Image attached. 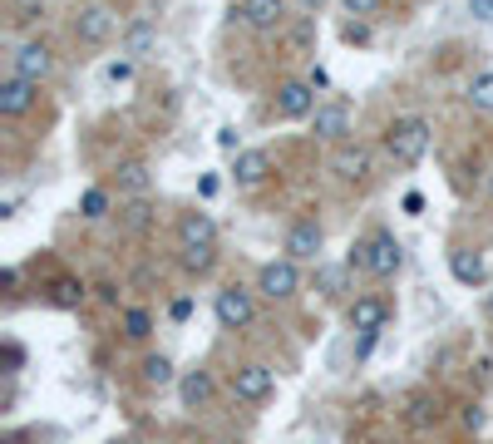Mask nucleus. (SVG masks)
Listing matches in <instances>:
<instances>
[{"label":"nucleus","mask_w":493,"mask_h":444,"mask_svg":"<svg viewBox=\"0 0 493 444\" xmlns=\"http://www.w3.org/2000/svg\"><path fill=\"white\" fill-rule=\"evenodd\" d=\"M178 247H218V222L208 212H183L178 218Z\"/></svg>","instance_id":"dca6fc26"},{"label":"nucleus","mask_w":493,"mask_h":444,"mask_svg":"<svg viewBox=\"0 0 493 444\" xmlns=\"http://www.w3.org/2000/svg\"><path fill=\"white\" fill-rule=\"evenodd\" d=\"M331 173L341 178V183H370V173H375V153L365 149V143H335V159H331Z\"/></svg>","instance_id":"39448f33"},{"label":"nucleus","mask_w":493,"mask_h":444,"mask_svg":"<svg viewBox=\"0 0 493 444\" xmlns=\"http://www.w3.org/2000/svg\"><path fill=\"white\" fill-rule=\"evenodd\" d=\"M468 15H478V20H493V0H468Z\"/></svg>","instance_id":"4c0bfd02"},{"label":"nucleus","mask_w":493,"mask_h":444,"mask_svg":"<svg viewBox=\"0 0 493 444\" xmlns=\"http://www.w3.org/2000/svg\"><path fill=\"white\" fill-rule=\"evenodd\" d=\"M276 114L282 119H311L316 114V84L311 79H286L276 89Z\"/></svg>","instance_id":"4468645a"},{"label":"nucleus","mask_w":493,"mask_h":444,"mask_svg":"<svg viewBox=\"0 0 493 444\" xmlns=\"http://www.w3.org/2000/svg\"><path fill=\"white\" fill-rule=\"evenodd\" d=\"M306 79H311V84H316V89H326V84H331V75H326V69H321V65H316V69H311V75H306Z\"/></svg>","instance_id":"a19ab883"},{"label":"nucleus","mask_w":493,"mask_h":444,"mask_svg":"<svg viewBox=\"0 0 493 444\" xmlns=\"http://www.w3.org/2000/svg\"><path fill=\"white\" fill-rule=\"evenodd\" d=\"M232 178H237V188H257V183H267V178H272V153H267V149H242V153H237Z\"/></svg>","instance_id":"a211bd4d"},{"label":"nucleus","mask_w":493,"mask_h":444,"mask_svg":"<svg viewBox=\"0 0 493 444\" xmlns=\"http://www.w3.org/2000/svg\"><path fill=\"white\" fill-rule=\"evenodd\" d=\"M365 247H370V262H365V272L375 282H390L395 272L405 267V247L395 243V232H375V237H365Z\"/></svg>","instance_id":"9d476101"},{"label":"nucleus","mask_w":493,"mask_h":444,"mask_svg":"<svg viewBox=\"0 0 493 444\" xmlns=\"http://www.w3.org/2000/svg\"><path fill=\"white\" fill-rule=\"evenodd\" d=\"M272 390H276V370H272L267 361H247V366L232 370V395H237L242 405L272 400Z\"/></svg>","instance_id":"20e7f679"},{"label":"nucleus","mask_w":493,"mask_h":444,"mask_svg":"<svg viewBox=\"0 0 493 444\" xmlns=\"http://www.w3.org/2000/svg\"><path fill=\"white\" fill-rule=\"evenodd\" d=\"M218 395V386H212V370H183L178 376V400H183V410H202V405Z\"/></svg>","instance_id":"f3484780"},{"label":"nucleus","mask_w":493,"mask_h":444,"mask_svg":"<svg viewBox=\"0 0 493 444\" xmlns=\"http://www.w3.org/2000/svg\"><path fill=\"white\" fill-rule=\"evenodd\" d=\"M218 149L222 153H242V149H237V129H218Z\"/></svg>","instance_id":"c9c22d12"},{"label":"nucleus","mask_w":493,"mask_h":444,"mask_svg":"<svg viewBox=\"0 0 493 444\" xmlns=\"http://www.w3.org/2000/svg\"><path fill=\"white\" fill-rule=\"evenodd\" d=\"M449 272H454V282H459V286H488L493 257L484 247H454L449 252Z\"/></svg>","instance_id":"1a4fd4ad"},{"label":"nucleus","mask_w":493,"mask_h":444,"mask_svg":"<svg viewBox=\"0 0 493 444\" xmlns=\"http://www.w3.org/2000/svg\"><path fill=\"white\" fill-rule=\"evenodd\" d=\"M212 316H218L222 331H247L252 321H257V302H252L247 286H222V292L212 296Z\"/></svg>","instance_id":"7ed1b4c3"},{"label":"nucleus","mask_w":493,"mask_h":444,"mask_svg":"<svg viewBox=\"0 0 493 444\" xmlns=\"http://www.w3.org/2000/svg\"><path fill=\"white\" fill-rule=\"evenodd\" d=\"M50 306L79 311V306H84V282H79V277H55V282H50Z\"/></svg>","instance_id":"4be33fe9"},{"label":"nucleus","mask_w":493,"mask_h":444,"mask_svg":"<svg viewBox=\"0 0 493 444\" xmlns=\"http://www.w3.org/2000/svg\"><path fill=\"white\" fill-rule=\"evenodd\" d=\"M410 410H415V415H410V419H415V425H429V400H415V405H410Z\"/></svg>","instance_id":"ea45409f"},{"label":"nucleus","mask_w":493,"mask_h":444,"mask_svg":"<svg viewBox=\"0 0 493 444\" xmlns=\"http://www.w3.org/2000/svg\"><path fill=\"white\" fill-rule=\"evenodd\" d=\"M257 292L267 302H292L302 292V262L296 257H276V262H262L257 267Z\"/></svg>","instance_id":"f03ea898"},{"label":"nucleus","mask_w":493,"mask_h":444,"mask_svg":"<svg viewBox=\"0 0 493 444\" xmlns=\"http://www.w3.org/2000/svg\"><path fill=\"white\" fill-rule=\"evenodd\" d=\"M143 386L149 390L173 386V361H168V356H149V361H143Z\"/></svg>","instance_id":"bb28decb"},{"label":"nucleus","mask_w":493,"mask_h":444,"mask_svg":"<svg viewBox=\"0 0 493 444\" xmlns=\"http://www.w3.org/2000/svg\"><path fill=\"white\" fill-rule=\"evenodd\" d=\"M282 35H286V45H292V50H311V40H316V26H311V15H302L296 26H282Z\"/></svg>","instance_id":"c85d7f7f"},{"label":"nucleus","mask_w":493,"mask_h":444,"mask_svg":"<svg viewBox=\"0 0 493 444\" xmlns=\"http://www.w3.org/2000/svg\"><path fill=\"white\" fill-rule=\"evenodd\" d=\"M159 40V30L149 26V20H139V26H128V35H124V55L128 59H139V55H149V45Z\"/></svg>","instance_id":"393cba45"},{"label":"nucleus","mask_w":493,"mask_h":444,"mask_svg":"<svg viewBox=\"0 0 493 444\" xmlns=\"http://www.w3.org/2000/svg\"><path fill=\"white\" fill-rule=\"evenodd\" d=\"M79 218H89V222L109 218V188H84L79 193Z\"/></svg>","instance_id":"b1692460"},{"label":"nucleus","mask_w":493,"mask_h":444,"mask_svg":"<svg viewBox=\"0 0 493 444\" xmlns=\"http://www.w3.org/2000/svg\"><path fill=\"white\" fill-rule=\"evenodd\" d=\"M10 20H15L20 30L40 26V20H45V0H10Z\"/></svg>","instance_id":"cd10ccee"},{"label":"nucleus","mask_w":493,"mask_h":444,"mask_svg":"<svg viewBox=\"0 0 493 444\" xmlns=\"http://www.w3.org/2000/svg\"><path fill=\"white\" fill-rule=\"evenodd\" d=\"M321 5H326V0H302V10H306V15H316Z\"/></svg>","instance_id":"37998d69"},{"label":"nucleus","mask_w":493,"mask_h":444,"mask_svg":"<svg viewBox=\"0 0 493 444\" xmlns=\"http://www.w3.org/2000/svg\"><path fill=\"white\" fill-rule=\"evenodd\" d=\"M405 212H425V198H419V193H405Z\"/></svg>","instance_id":"79ce46f5"},{"label":"nucleus","mask_w":493,"mask_h":444,"mask_svg":"<svg viewBox=\"0 0 493 444\" xmlns=\"http://www.w3.org/2000/svg\"><path fill=\"white\" fill-rule=\"evenodd\" d=\"M10 69L26 75V79H35V84H45V79L55 75V50L45 40H20L15 55H10Z\"/></svg>","instance_id":"0eeeda50"},{"label":"nucleus","mask_w":493,"mask_h":444,"mask_svg":"<svg viewBox=\"0 0 493 444\" xmlns=\"http://www.w3.org/2000/svg\"><path fill=\"white\" fill-rule=\"evenodd\" d=\"M468 109L493 114V69H478V75L468 79Z\"/></svg>","instance_id":"5701e85b"},{"label":"nucleus","mask_w":493,"mask_h":444,"mask_svg":"<svg viewBox=\"0 0 493 444\" xmlns=\"http://www.w3.org/2000/svg\"><path fill=\"white\" fill-rule=\"evenodd\" d=\"M178 252H183V267L192 277H208V272L218 267V247H178Z\"/></svg>","instance_id":"a878e982"},{"label":"nucleus","mask_w":493,"mask_h":444,"mask_svg":"<svg viewBox=\"0 0 493 444\" xmlns=\"http://www.w3.org/2000/svg\"><path fill=\"white\" fill-rule=\"evenodd\" d=\"M114 30H118V20H114L109 5H84L75 15V40L79 45H109Z\"/></svg>","instance_id":"f8f14e48"},{"label":"nucleus","mask_w":493,"mask_h":444,"mask_svg":"<svg viewBox=\"0 0 493 444\" xmlns=\"http://www.w3.org/2000/svg\"><path fill=\"white\" fill-rule=\"evenodd\" d=\"M149 331H153V316L143 306H128L124 311V336H128V341H143Z\"/></svg>","instance_id":"c756f323"},{"label":"nucleus","mask_w":493,"mask_h":444,"mask_svg":"<svg viewBox=\"0 0 493 444\" xmlns=\"http://www.w3.org/2000/svg\"><path fill=\"white\" fill-rule=\"evenodd\" d=\"M345 321H351V331H385L390 326V302H385L380 292H365V296H355L351 306H345Z\"/></svg>","instance_id":"ddd939ff"},{"label":"nucleus","mask_w":493,"mask_h":444,"mask_svg":"<svg viewBox=\"0 0 493 444\" xmlns=\"http://www.w3.org/2000/svg\"><path fill=\"white\" fill-rule=\"evenodd\" d=\"M484 316H488V321H493V296H488V302H484Z\"/></svg>","instance_id":"c03bdc74"},{"label":"nucleus","mask_w":493,"mask_h":444,"mask_svg":"<svg viewBox=\"0 0 493 444\" xmlns=\"http://www.w3.org/2000/svg\"><path fill=\"white\" fill-rule=\"evenodd\" d=\"M326 247V232H321V222L316 218H296L292 227H286V243L282 252L286 257H296V262H316V252Z\"/></svg>","instance_id":"9b49d317"},{"label":"nucleus","mask_w":493,"mask_h":444,"mask_svg":"<svg viewBox=\"0 0 493 444\" xmlns=\"http://www.w3.org/2000/svg\"><path fill=\"white\" fill-rule=\"evenodd\" d=\"M114 183H118V193H128V198H149L153 173H149V163H143V159H128V163L114 168Z\"/></svg>","instance_id":"6ab92c4d"},{"label":"nucleus","mask_w":493,"mask_h":444,"mask_svg":"<svg viewBox=\"0 0 493 444\" xmlns=\"http://www.w3.org/2000/svg\"><path fill=\"white\" fill-rule=\"evenodd\" d=\"M104 79H109V84H128V79H134V59H114V65L104 69Z\"/></svg>","instance_id":"7c9ffc66"},{"label":"nucleus","mask_w":493,"mask_h":444,"mask_svg":"<svg viewBox=\"0 0 493 444\" xmlns=\"http://www.w3.org/2000/svg\"><path fill=\"white\" fill-rule=\"evenodd\" d=\"M20 366H26V351H20L15 341H5V376H15Z\"/></svg>","instance_id":"473e14b6"},{"label":"nucleus","mask_w":493,"mask_h":444,"mask_svg":"<svg viewBox=\"0 0 493 444\" xmlns=\"http://www.w3.org/2000/svg\"><path fill=\"white\" fill-rule=\"evenodd\" d=\"M237 15H242L252 30L272 35V30L286 26V0H242V5H237Z\"/></svg>","instance_id":"2eb2a0df"},{"label":"nucleus","mask_w":493,"mask_h":444,"mask_svg":"<svg viewBox=\"0 0 493 444\" xmlns=\"http://www.w3.org/2000/svg\"><path fill=\"white\" fill-rule=\"evenodd\" d=\"M35 104H40V84L10 69V75L0 79V114H5V119H26Z\"/></svg>","instance_id":"6e6552de"},{"label":"nucleus","mask_w":493,"mask_h":444,"mask_svg":"<svg viewBox=\"0 0 493 444\" xmlns=\"http://www.w3.org/2000/svg\"><path fill=\"white\" fill-rule=\"evenodd\" d=\"M429 143H435V129H429V119L405 114V119H395V124L385 129V159H390L395 168H415V163L429 153Z\"/></svg>","instance_id":"f257e3e1"},{"label":"nucleus","mask_w":493,"mask_h":444,"mask_svg":"<svg viewBox=\"0 0 493 444\" xmlns=\"http://www.w3.org/2000/svg\"><path fill=\"white\" fill-rule=\"evenodd\" d=\"M118 227H124L128 237H143V232L153 227V202H149V198L124 202V208H118Z\"/></svg>","instance_id":"412c9836"},{"label":"nucleus","mask_w":493,"mask_h":444,"mask_svg":"<svg viewBox=\"0 0 493 444\" xmlns=\"http://www.w3.org/2000/svg\"><path fill=\"white\" fill-rule=\"evenodd\" d=\"M484 410H478V405H468V410H464V429H484Z\"/></svg>","instance_id":"e433bc0d"},{"label":"nucleus","mask_w":493,"mask_h":444,"mask_svg":"<svg viewBox=\"0 0 493 444\" xmlns=\"http://www.w3.org/2000/svg\"><path fill=\"white\" fill-rule=\"evenodd\" d=\"M375 341H380V331H360V341H355V361H365V356L375 351Z\"/></svg>","instance_id":"72a5a7b5"},{"label":"nucleus","mask_w":493,"mask_h":444,"mask_svg":"<svg viewBox=\"0 0 493 444\" xmlns=\"http://www.w3.org/2000/svg\"><path fill=\"white\" fill-rule=\"evenodd\" d=\"M345 10H351V15H375L380 0H345Z\"/></svg>","instance_id":"f704fd0d"},{"label":"nucleus","mask_w":493,"mask_h":444,"mask_svg":"<svg viewBox=\"0 0 493 444\" xmlns=\"http://www.w3.org/2000/svg\"><path fill=\"white\" fill-rule=\"evenodd\" d=\"M345 277H351L345 262H321V267H316V292L326 296V302H341V296H345Z\"/></svg>","instance_id":"aec40b11"},{"label":"nucleus","mask_w":493,"mask_h":444,"mask_svg":"<svg viewBox=\"0 0 493 444\" xmlns=\"http://www.w3.org/2000/svg\"><path fill=\"white\" fill-rule=\"evenodd\" d=\"M311 134H316L321 143H345V139H351V104H345V99L316 104V114H311Z\"/></svg>","instance_id":"423d86ee"},{"label":"nucleus","mask_w":493,"mask_h":444,"mask_svg":"<svg viewBox=\"0 0 493 444\" xmlns=\"http://www.w3.org/2000/svg\"><path fill=\"white\" fill-rule=\"evenodd\" d=\"M168 316H173V321H188V316H192V302H188V296H178V302H173V311H168Z\"/></svg>","instance_id":"58836bf2"},{"label":"nucleus","mask_w":493,"mask_h":444,"mask_svg":"<svg viewBox=\"0 0 493 444\" xmlns=\"http://www.w3.org/2000/svg\"><path fill=\"white\" fill-rule=\"evenodd\" d=\"M341 35H345L351 45H365V40H370V26H365V15H355V20H351V26H345Z\"/></svg>","instance_id":"2f4dec72"},{"label":"nucleus","mask_w":493,"mask_h":444,"mask_svg":"<svg viewBox=\"0 0 493 444\" xmlns=\"http://www.w3.org/2000/svg\"><path fill=\"white\" fill-rule=\"evenodd\" d=\"M109 444H128V439H109Z\"/></svg>","instance_id":"a18cd8bd"}]
</instances>
